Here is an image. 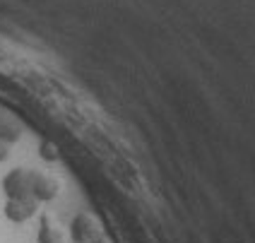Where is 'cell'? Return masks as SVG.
Wrapping results in <instances>:
<instances>
[{"mask_svg":"<svg viewBox=\"0 0 255 243\" xmlns=\"http://www.w3.org/2000/svg\"><path fill=\"white\" fill-rule=\"evenodd\" d=\"M2 190H5L7 200H27V198H31V171L12 169L2 178Z\"/></svg>","mask_w":255,"mask_h":243,"instance_id":"cell-1","label":"cell"},{"mask_svg":"<svg viewBox=\"0 0 255 243\" xmlns=\"http://www.w3.org/2000/svg\"><path fill=\"white\" fill-rule=\"evenodd\" d=\"M58 195V183L46 173L31 171V198L36 202H48Z\"/></svg>","mask_w":255,"mask_h":243,"instance_id":"cell-2","label":"cell"},{"mask_svg":"<svg viewBox=\"0 0 255 243\" xmlns=\"http://www.w3.org/2000/svg\"><path fill=\"white\" fill-rule=\"evenodd\" d=\"M36 215V200L27 198V200H7L5 202V217L14 222V224H24L27 219Z\"/></svg>","mask_w":255,"mask_h":243,"instance_id":"cell-3","label":"cell"},{"mask_svg":"<svg viewBox=\"0 0 255 243\" xmlns=\"http://www.w3.org/2000/svg\"><path fill=\"white\" fill-rule=\"evenodd\" d=\"M70 231H72L75 243H89L94 236H97V224H94V219H92V217L77 215L75 219H72Z\"/></svg>","mask_w":255,"mask_h":243,"instance_id":"cell-4","label":"cell"},{"mask_svg":"<svg viewBox=\"0 0 255 243\" xmlns=\"http://www.w3.org/2000/svg\"><path fill=\"white\" fill-rule=\"evenodd\" d=\"M19 135H22L19 121H17L12 114H7V111H0V140L12 144L19 140Z\"/></svg>","mask_w":255,"mask_h":243,"instance_id":"cell-5","label":"cell"},{"mask_svg":"<svg viewBox=\"0 0 255 243\" xmlns=\"http://www.w3.org/2000/svg\"><path fill=\"white\" fill-rule=\"evenodd\" d=\"M36 241L39 243H63V236L60 231L51 227V222L43 217L41 224H39V234H36Z\"/></svg>","mask_w":255,"mask_h":243,"instance_id":"cell-6","label":"cell"},{"mask_svg":"<svg viewBox=\"0 0 255 243\" xmlns=\"http://www.w3.org/2000/svg\"><path fill=\"white\" fill-rule=\"evenodd\" d=\"M39 152H41V157L46 159V161H56V159H58L56 147H53L51 142H41V147H39Z\"/></svg>","mask_w":255,"mask_h":243,"instance_id":"cell-7","label":"cell"},{"mask_svg":"<svg viewBox=\"0 0 255 243\" xmlns=\"http://www.w3.org/2000/svg\"><path fill=\"white\" fill-rule=\"evenodd\" d=\"M7 152H10V144L0 140V161H5V159H7Z\"/></svg>","mask_w":255,"mask_h":243,"instance_id":"cell-8","label":"cell"}]
</instances>
